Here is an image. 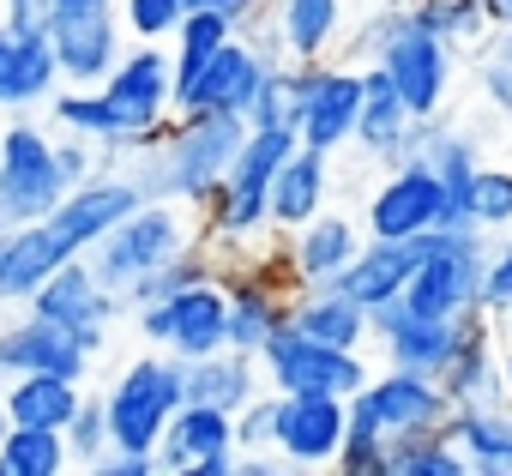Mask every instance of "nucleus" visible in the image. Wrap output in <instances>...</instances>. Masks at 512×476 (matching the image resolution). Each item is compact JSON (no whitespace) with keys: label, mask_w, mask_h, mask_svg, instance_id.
<instances>
[{"label":"nucleus","mask_w":512,"mask_h":476,"mask_svg":"<svg viewBox=\"0 0 512 476\" xmlns=\"http://www.w3.org/2000/svg\"><path fill=\"white\" fill-rule=\"evenodd\" d=\"M440 434L464 458V476H512V404L446 410Z\"/></svg>","instance_id":"obj_25"},{"label":"nucleus","mask_w":512,"mask_h":476,"mask_svg":"<svg viewBox=\"0 0 512 476\" xmlns=\"http://www.w3.org/2000/svg\"><path fill=\"white\" fill-rule=\"evenodd\" d=\"M73 452L61 440V428H19L0 422V476H67Z\"/></svg>","instance_id":"obj_32"},{"label":"nucleus","mask_w":512,"mask_h":476,"mask_svg":"<svg viewBox=\"0 0 512 476\" xmlns=\"http://www.w3.org/2000/svg\"><path fill=\"white\" fill-rule=\"evenodd\" d=\"M488 19L494 25H512V0H488Z\"/></svg>","instance_id":"obj_46"},{"label":"nucleus","mask_w":512,"mask_h":476,"mask_svg":"<svg viewBox=\"0 0 512 476\" xmlns=\"http://www.w3.org/2000/svg\"><path fill=\"white\" fill-rule=\"evenodd\" d=\"M181 380H187V398L193 404H217V410H241L247 398H260L266 392V374H260V356L253 350H211V356H187L181 362Z\"/></svg>","instance_id":"obj_26"},{"label":"nucleus","mask_w":512,"mask_h":476,"mask_svg":"<svg viewBox=\"0 0 512 476\" xmlns=\"http://www.w3.org/2000/svg\"><path fill=\"white\" fill-rule=\"evenodd\" d=\"M211 452H235L229 410L181 398V404H175V416H169V422H163V434H157V470L187 476V470H193L199 458H211Z\"/></svg>","instance_id":"obj_27"},{"label":"nucleus","mask_w":512,"mask_h":476,"mask_svg":"<svg viewBox=\"0 0 512 476\" xmlns=\"http://www.w3.org/2000/svg\"><path fill=\"white\" fill-rule=\"evenodd\" d=\"M284 61H332L350 31V0H266Z\"/></svg>","instance_id":"obj_22"},{"label":"nucleus","mask_w":512,"mask_h":476,"mask_svg":"<svg viewBox=\"0 0 512 476\" xmlns=\"http://www.w3.org/2000/svg\"><path fill=\"white\" fill-rule=\"evenodd\" d=\"M410 19L422 31H434L440 43H452V49H476L494 31L488 0H410Z\"/></svg>","instance_id":"obj_34"},{"label":"nucleus","mask_w":512,"mask_h":476,"mask_svg":"<svg viewBox=\"0 0 512 476\" xmlns=\"http://www.w3.org/2000/svg\"><path fill=\"white\" fill-rule=\"evenodd\" d=\"M416 260H422V235H410V242H380V235H368L362 254L344 266V278H338L332 290H344V296L362 302V308H380V302L404 296Z\"/></svg>","instance_id":"obj_28"},{"label":"nucleus","mask_w":512,"mask_h":476,"mask_svg":"<svg viewBox=\"0 0 512 476\" xmlns=\"http://www.w3.org/2000/svg\"><path fill=\"white\" fill-rule=\"evenodd\" d=\"M476 61V85H482V97H488V109H500V115H512V25H494L476 49H470Z\"/></svg>","instance_id":"obj_37"},{"label":"nucleus","mask_w":512,"mask_h":476,"mask_svg":"<svg viewBox=\"0 0 512 476\" xmlns=\"http://www.w3.org/2000/svg\"><path fill=\"white\" fill-rule=\"evenodd\" d=\"M241 133H247V121H235V115H217V109H175L157 133L133 139L115 169H127L145 199H181V205L199 211V205L217 193V181H223V169H229Z\"/></svg>","instance_id":"obj_1"},{"label":"nucleus","mask_w":512,"mask_h":476,"mask_svg":"<svg viewBox=\"0 0 512 476\" xmlns=\"http://www.w3.org/2000/svg\"><path fill=\"white\" fill-rule=\"evenodd\" d=\"M133 320H139V338H145V344H163V350H175L181 362H187V356H211V350L229 344V296H223V278L211 272V278L175 290L169 302L139 308Z\"/></svg>","instance_id":"obj_13"},{"label":"nucleus","mask_w":512,"mask_h":476,"mask_svg":"<svg viewBox=\"0 0 512 476\" xmlns=\"http://www.w3.org/2000/svg\"><path fill=\"white\" fill-rule=\"evenodd\" d=\"M199 7V0H121V25L127 43H169L175 25Z\"/></svg>","instance_id":"obj_39"},{"label":"nucleus","mask_w":512,"mask_h":476,"mask_svg":"<svg viewBox=\"0 0 512 476\" xmlns=\"http://www.w3.org/2000/svg\"><path fill=\"white\" fill-rule=\"evenodd\" d=\"M440 392H446L452 410H476V404H506L512 398V380L500 368V326H494V314H476L470 320L458 356L440 374Z\"/></svg>","instance_id":"obj_20"},{"label":"nucleus","mask_w":512,"mask_h":476,"mask_svg":"<svg viewBox=\"0 0 512 476\" xmlns=\"http://www.w3.org/2000/svg\"><path fill=\"white\" fill-rule=\"evenodd\" d=\"M145 193L133 187V175L127 169H103V175H91V181H79V187H67V199L49 211V217H37L43 223V235L55 242V254L61 260H79V254H91L103 235L139 205Z\"/></svg>","instance_id":"obj_15"},{"label":"nucleus","mask_w":512,"mask_h":476,"mask_svg":"<svg viewBox=\"0 0 512 476\" xmlns=\"http://www.w3.org/2000/svg\"><path fill=\"white\" fill-rule=\"evenodd\" d=\"M49 49H55L61 85H103L109 67L127 49L121 0H55V13H49Z\"/></svg>","instance_id":"obj_8"},{"label":"nucleus","mask_w":512,"mask_h":476,"mask_svg":"<svg viewBox=\"0 0 512 476\" xmlns=\"http://www.w3.org/2000/svg\"><path fill=\"white\" fill-rule=\"evenodd\" d=\"M272 410H278V392L266 386L260 398H247V404L229 416V428H235V452H241V458L272 452Z\"/></svg>","instance_id":"obj_41"},{"label":"nucleus","mask_w":512,"mask_h":476,"mask_svg":"<svg viewBox=\"0 0 512 476\" xmlns=\"http://www.w3.org/2000/svg\"><path fill=\"white\" fill-rule=\"evenodd\" d=\"M386 476H464V458L446 446L440 428H428V434H404L386 446Z\"/></svg>","instance_id":"obj_36"},{"label":"nucleus","mask_w":512,"mask_h":476,"mask_svg":"<svg viewBox=\"0 0 512 476\" xmlns=\"http://www.w3.org/2000/svg\"><path fill=\"white\" fill-rule=\"evenodd\" d=\"M506 404H512V398H506Z\"/></svg>","instance_id":"obj_49"},{"label":"nucleus","mask_w":512,"mask_h":476,"mask_svg":"<svg viewBox=\"0 0 512 476\" xmlns=\"http://www.w3.org/2000/svg\"><path fill=\"white\" fill-rule=\"evenodd\" d=\"M368 67H380L392 79V91L404 97L410 115H440L446 97H452V85H458V49L440 43L434 31H422L416 19H404Z\"/></svg>","instance_id":"obj_12"},{"label":"nucleus","mask_w":512,"mask_h":476,"mask_svg":"<svg viewBox=\"0 0 512 476\" xmlns=\"http://www.w3.org/2000/svg\"><path fill=\"white\" fill-rule=\"evenodd\" d=\"M494 320H500V332H512V302H506V308H500Z\"/></svg>","instance_id":"obj_47"},{"label":"nucleus","mask_w":512,"mask_h":476,"mask_svg":"<svg viewBox=\"0 0 512 476\" xmlns=\"http://www.w3.org/2000/svg\"><path fill=\"white\" fill-rule=\"evenodd\" d=\"M512 302V229L488 235L482 248V314H500Z\"/></svg>","instance_id":"obj_42"},{"label":"nucleus","mask_w":512,"mask_h":476,"mask_svg":"<svg viewBox=\"0 0 512 476\" xmlns=\"http://www.w3.org/2000/svg\"><path fill=\"white\" fill-rule=\"evenodd\" d=\"M350 7H356V0H350Z\"/></svg>","instance_id":"obj_48"},{"label":"nucleus","mask_w":512,"mask_h":476,"mask_svg":"<svg viewBox=\"0 0 512 476\" xmlns=\"http://www.w3.org/2000/svg\"><path fill=\"white\" fill-rule=\"evenodd\" d=\"M350 428V398L338 392H278L272 410V458L284 470H332Z\"/></svg>","instance_id":"obj_14"},{"label":"nucleus","mask_w":512,"mask_h":476,"mask_svg":"<svg viewBox=\"0 0 512 476\" xmlns=\"http://www.w3.org/2000/svg\"><path fill=\"white\" fill-rule=\"evenodd\" d=\"M458 205H464V223L482 229V235L512 229V163H488V157H482V163L470 169Z\"/></svg>","instance_id":"obj_33"},{"label":"nucleus","mask_w":512,"mask_h":476,"mask_svg":"<svg viewBox=\"0 0 512 476\" xmlns=\"http://www.w3.org/2000/svg\"><path fill=\"white\" fill-rule=\"evenodd\" d=\"M290 326L332 344V350H368L374 344V326H368V308L350 302L344 290H296L290 296Z\"/></svg>","instance_id":"obj_30"},{"label":"nucleus","mask_w":512,"mask_h":476,"mask_svg":"<svg viewBox=\"0 0 512 476\" xmlns=\"http://www.w3.org/2000/svg\"><path fill=\"white\" fill-rule=\"evenodd\" d=\"M482 248L488 235L458 223V229H428L422 260L404 284L410 314H482Z\"/></svg>","instance_id":"obj_4"},{"label":"nucleus","mask_w":512,"mask_h":476,"mask_svg":"<svg viewBox=\"0 0 512 476\" xmlns=\"http://www.w3.org/2000/svg\"><path fill=\"white\" fill-rule=\"evenodd\" d=\"M43 109H49L55 133L97 139V145H109V151H115V127H109V109H103V91H97V85H55Z\"/></svg>","instance_id":"obj_35"},{"label":"nucleus","mask_w":512,"mask_h":476,"mask_svg":"<svg viewBox=\"0 0 512 476\" xmlns=\"http://www.w3.org/2000/svg\"><path fill=\"white\" fill-rule=\"evenodd\" d=\"M476 314H410L404 296L368 308V326H374V344L386 350L392 368H416V374H446V362L458 356L464 332H470Z\"/></svg>","instance_id":"obj_17"},{"label":"nucleus","mask_w":512,"mask_h":476,"mask_svg":"<svg viewBox=\"0 0 512 476\" xmlns=\"http://www.w3.org/2000/svg\"><path fill=\"white\" fill-rule=\"evenodd\" d=\"M446 410H452V404H446V392H440L434 374L392 368V362H386L380 374H368L362 392H350V416L368 422L386 446L404 440V434H428V428H440Z\"/></svg>","instance_id":"obj_11"},{"label":"nucleus","mask_w":512,"mask_h":476,"mask_svg":"<svg viewBox=\"0 0 512 476\" xmlns=\"http://www.w3.org/2000/svg\"><path fill=\"white\" fill-rule=\"evenodd\" d=\"M109 127H115V163L133 139L157 133L175 115V79H169V43H127L121 61L109 67V79L97 85Z\"/></svg>","instance_id":"obj_7"},{"label":"nucleus","mask_w":512,"mask_h":476,"mask_svg":"<svg viewBox=\"0 0 512 476\" xmlns=\"http://www.w3.org/2000/svg\"><path fill=\"white\" fill-rule=\"evenodd\" d=\"M410 127H416V115L404 109V97L392 91V79L380 67H362V109H356L350 145L368 151L380 169H392V163L410 157Z\"/></svg>","instance_id":"obj_24"},{"label":"nucleus","mask_w":512,"mask_h":476,"mask_svg":"<svg viewBox=\"0 0 512 476\" xmlns=\"http://www.w3.org/2000/svg\"><path fill=\"white\" fill-rule=\"evenodd\" d=\"M91 476H157V452H103L97 464H91Z\"/></svg>","instance_id":"obj_44"},{"label":"nucleus","mask_w":512,"mask_h":476,"mask_svg":"<svg viewBox=\"0 0 512 476\" xmlns=\"http://www.w3.org/2000/svg\"><path fill=\"white\" fill-rule=\"evenodd\" d=\"M67 199V175L55 157V133L31 115H13L0 133V229L37 223Z\"/></svg>","instance_id":"obj_6"},{"label":"nucleus","mask_w":512,"mask_h":476,"mask_svg":"<svg viewBox=\"0 0 512 476\" xmlns=\"http://www.w3.org/2000/svg\"><path fill=\"white\" fill-rule=\"evenodd\" d=\"M61 440H67V452H73V470H91V464L109 452V416H103V398H79V410L67 416Z\"/></svg>","instance_id":"obj_40"},{"label":"nucleus","mask_w":512,"mask_h":476,"mask_svg":"<svg viewBox=\"0 0 512 476\" xmlns=\"http://www.w3.org/2000/svg\"><path fill=\"white\" fill-rule=\"evenodd\" d=\"M79 380L61 374H7V392H0V422L19 428H67V416L79 410Z\"/></svg>","instance_id":"obj_31"},{"label":"nucleus","mask_w":512,"mask_h":476,"mask_svg":"<svg viewBox=\"0 0 512 476\" xmlns=\"http://www.w3.org/2000/svg\"><path fill=\"white\" fill-rule=\"evenodd\" d=\"M464 223V205L446 193V181L404 157L392 169H380L374 193L362 199V235H380V242H410V235H428V229H458Z\"/></svg>","instance_id":"obj_5"},{"label":"nucleus","mask_w":512,"mask_h":476,"mask_svg":"<svg viewBox=\"0 0 512 476\" xmlns=\"http://www.w3.org/2000/svg\"><path fill=\"white\" fill-rule=\"evenodd\" d=\"M199 7H211V13H223V19H229V25L241 31V25H247L253 13H260V7H266V0H199Z\"/></svg>","instance_id":"obj_45"},{"label":"nucleus","mask_w":512,"mask_h":476,"mask_svg":"<svg viewBox=\"0 0 512 476\" xmlns=\"http://www.w3.org/2000/svg\"><path fill=\"white\" fill-rule=\"evenodd\" d=\"M362 242H368L362 217H350V211H314L308 223H296L284 235L272 229V254L296 290H332L344 278V266L362 254Z\"/></svg>","instance_id":"obj_16"},{"label":"nucleus","mask_w":512,"mask_h":476,"mask_svg":"<svg viewBox=\"0 0 512 476\" xmlns=\"http://www.w3.org/2000/svg\"><path fill=\"white\" fill-rule=\"evenodd\" d=\"M49 13H55V0H0V25H7V31L49 37Z\"/></svg>","instance_id":"obj_43"},{"label":"nucleus","mask_w":512,"mask_h":476,"mask_svg":"<svg viewBox=\"0 0 512 476\" xmlns=\"http://www.w3.org/2000/svg\"><path fill=\"white\" fill-rule=\"evenodd\" d=\"M356 109H362V67L350 61H302L296 67V139L338 157L356 133Z\"/></svg>","instance_id":"obj_10"},{"label":"nucleus","mask_w":512,"mask_h":476,"mask_svg":"<svg viewBox=\"0 0 512 476\" xmlns=\"http://www.w3.org/2000/svg\"><path fill=\"white\" fill-rule=\"evenodd\" d=\"M55 85H61V67H55L49 37H37V31H7V25H0V115L43 109Z\"/></svg>","instance_id":"obj_23"},{"label":"nucleus","mask_w":512,"mask_h":476,"mask_svg":"<svg viewBox=\"0 0 512 476\" xmlns=\"http://www.w3.org/2000/svg\"><path fill=\"white\" fill-rule=\"evenodd\" d=\"M266 67H272V61L235 31V37L199 67V79L181 91L175 109H217V115H235V121H241L247 103H253V91H260V79H266Z\"/></svg>","instance_id":"obj_21"},{"label":"nucleus","mask_w":512,"mask_h":476,"mask_svg":"<svg viewBox=\"0 0 512 476\" xmlns=\"http://www.w3.org/2000/svg\"><path fill=\"white\" fill-rule=\"evenodd\" d=\"M187 248H199V211L181 205V199H139L85 260L103 278V290H115L127 302V290L139 278H151L163 260H175Z\"/></svg>","instance_id":"obj_2"},{"label":"nucleus","mask_w":512,"mask_h":476,"mask_svg":"<svg viewBox=\"0 0 512 476\" xmlns=\"http://www.w3.org/2000/svg\"><path fill=\"white\" fill-rule=\"evenodd\" d=\"M97 362L91 344H79L73 332H61L55 320L31 314L13 320L7 332H0V374H61V380H85Z\"/></svg>","instance_id":"obj_19"},{"label":"nucleus","mask_w":512,"mask_h":476,"mask_svg":"<svg viewBox=\"0 0 512 476\" xmlns=\"http://www.w3.org/2000/svg\"><path fill=\"white\" fill-rule=\"evenodd\" d=\"M253 356H260V374H266L272 392H338V398H350V392H362V380L374 374L362 350H332V344L296 332L290 320H284L260 350H253Z\"/></svg>","instance_id":"obj_9"},{"label":"nucleus","mask_w":512,"mask_h":476,"mask_svg":"<svg viewBox=\"0 0 512 476\" xmlns=\"http://www.w3.org/2000/svg\"><path fill=\"white\" fill-rule=\"evenodd\" d=\"M187 398V380H181V356L151 344V356H133L109 392H103V416H109V446L115 452H157V434L163 422L175 416V404Z\"/></svg>","instance_id":"obj_3"},{"label":"nucleus","mask_w":512,"mask_h":476,"mask_svg":"<svg viewBox=\"0 0 512 476\" xmlns=\"http://www.w3.org/2000/svg\"><path fill=\"white\" fill-rule=\"evenodd\" d=\"M19 308H31V314H43V320H55L61 332H73L79 344H91V350H103V332H109V320L127 308L115 290H103V278L91 272V260L79 254V260H61Z\"/></svg>","instance_id":"obj_18"},{"label":"nucleus","mask_w":512,"mask_h":476,"mask_svg":"<svg viewBox=\"0 0 512 476\" xmlns=\"http://www.w3.org/2000/svg\"><path fill=\"white\" fill-rule=\"evenodd\" d=\"M241 121L247 127H290L296 133V61H272L266 67V79H260V91H253Z\"/></svg>","instance_id":"obj_38"},{"label":"nucleus","mask_w":512,"mask_h":476,"mask_svg":"<svg viewBox=\"0 0 512 476\" xmlns=\"http://www.w3.org/2000/svg\"><path fill=\"white\" fill-rule=\"evenodd\" d=\"M326 199H332V157L296 139V151L272 175V229L284 235V229L308 223L314 211H326Z\"/></svg>","instance_id":"obj_29"}]
</instances>
